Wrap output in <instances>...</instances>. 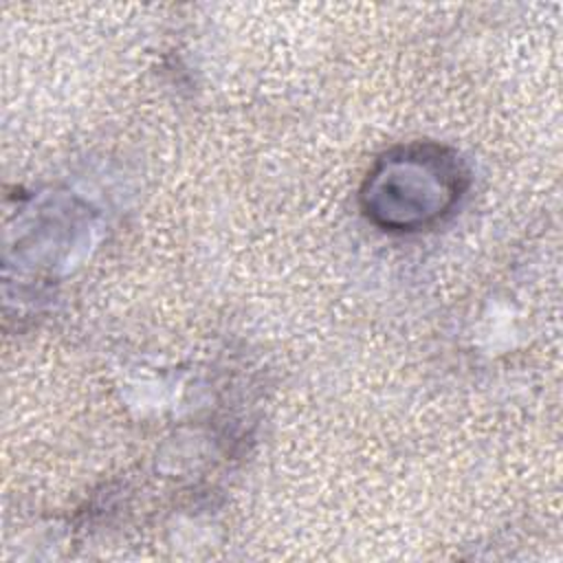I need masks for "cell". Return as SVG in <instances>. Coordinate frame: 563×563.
Segmentation results:
<instances>
[{"label":"cell","instance_id":"1","mask_svg":"<svg viewBox=\"0 0 563 563\" xmlns=\"http://www.w3.org/2000/svg\"><path fill=\"white\" fill-rule=\"evenodd\" d=\"M466 185L462 163L444 147L416 143L385 154L363 189L365 213L389 231H416L449 213Z\"/></svg>","mask_w":563,"mask_h":563}]
</instances>
